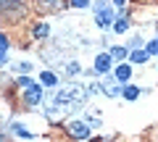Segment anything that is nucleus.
Returning <instances> with one entry per match:
<instances>
[{
	"label": "nucleus",
	"instance_id": "7",
	"mask_svg": "<svg viewBox=\"0 0 158 142\" xmlns=\"http://www.w3.org/2000/svg\"><path fill=\"white\" fill-rule=\"evenodd\" d=\"M11 132H13V134H16V137H24V140H32V132H29L27 129V126H21V124H19V121H13V124H11Z\"/></svg>",
	"mask_w": 158,
	"mask_h": 142
},
{
	"label": "nucleus",
	"instance_id": "11",
	"mask_svg": "<svg viewBox=\"0 0 158 142\" xmlns=\"http://www.w3.org/2000/svg\"><path fill=\"white\" fill-rule=\"evenodd\" d=\"M32 34L37 37V40H45V37H50V26H48V24H37Z\"/></svg>",
	"mask_w": 158,
	"mask_h": 142
},
{
	"label": "nucleus",
	"instance_id": "10",
	"mask_svg": "<svg viewBox=\"0 0 158 142\" xmlns=\"http://www.w3.org/2000/svg\"><path fill=\"white\" fill-rule=\"evenodd\" d=\"M121 95H124L127 100H137V97H140V87H135V84H127L124 90H121Z\"/></svg>",
	"mask_w": 158,
	"mask_h": 142
},
{
	"label": "nucleus",
	"instance_id": "13",
	"mask_svg": "<svg viewBox=\"0 0 158 142\" xmlns=\"http://www.w3.org/2000/svg\"><path fill=\"white\" fill-rule=\"evenodd\" d=\"M129 58H132V63H145V61H148V53H145V50H135Z\"/></svg>",
	"mask_w": 158,
	"mask_h": 142
},
{
	"label": "nucleus",
	"instance_id": "1",
	"mask_svg": "<svg viewBox=\"0 0 158 142\" xmlns=\"http://www.w3.org/2000/svg\"><path fill=\"white\" fill-rule=\"evenodd\" d=\"M92 11H95V24L100 29H111L113 26V11L106 6V0H95V3H92Z\"/></svg>",
	"mask_w": 158,
	"mask_h": 142
},
{
	"label": "nucleus",
	"instance_id": "20",
	"mask_svg": "<svg viewBox=\"0 0 158 142\" xmlns=\"http://www.w3.org/2000/svg\"><path fill=\"white\" fill-rule=\"evenodd\" d=\"M19 84L21 87H32V79H29V76H19Z\"/></svg>",
	"mask_w": 158,
	"mask_h": 142
},
{
	"label": "nucleus",
	"instance_id": "16",
	"mask_svg": "<svg viewBox=\"0 0 158 142\" xmlns=\"http://www.w3.org/2000/svg\"><path fill=\"white\" fill-rule=\"evenodd\" d=\"M69 3H71V8H90L92 6L90 0H69Z\"/></svg>",
	"mask_w": 158,
	"mask_h": 142
},
{
	"label": "nucleus",
	"instance_id": "4",
	"mask_svg": "<svg viewBox=\"0 0 158 142\" xmlns=\"http://www.w3.org/2000/svg\"><path fill=\"white\" fill-rule=\"evenodd\" d=\"M108 71H111V55L100 53V55L95 58V68H92V76H106Z\"/></svg>",
	"mask_w": 158,
	"mask_h": 142
},
{
	"label": "nucleus",
	"instance_id": "5",
	"mask_svg": "<svg viewBox=\"0 0 158 142\" xmlns=\"http://www.w3.org/2000/svg\"><path fill=\"white\" fill-rule=\"evenodd\" d=\"M69 134L77 137V140H85V137L90 134V126H87L85 121H71V124H69Z\"/></svg>",
	"mask_w": 158,
	"mask_h": 142
},
{
	"label": "nucleus",
	"instance_id": "25",
	"mask_svg": "<svg viewBox=\"0 0 158 142\" xmlns=\"http://www.w3.org/2000/svg\"><path fill=\"white\" fill-rule=\"evenodd\" d=\"M0 142H6V134H3V132H0Z\"/></svg>",
	"mask_w": 158,
	"mask_h": 142
},
{
	"label": "nucleus",
	"instance_id": "19",
	"mask_svg": "<svg viewBox=\"0 0 158 142\" xmlns=\"http://www.w3.org/2000/svg\"><path fill=\"white\" fill-rule=\"evenodd\" d=\"M106 95L108 97H118V95H121V90H118V87H111V90H106Z\"/></svg>",
	"mask_w": 158,
	"mask_h": 142
},
{
	"label": "nucleus",
	"instance_id": "8",
	"mask_svg": "<svg viewBox=\"0 0 158 142\" xmlns=\"http://www.w3.org/2000/svg\"><path fill=\"white\" fill-rule=\"evenodd\" d=\"M129 76H132V66L129 63H121V66L116 68V79L118 82H129Z\"/></svg>",
	"mask_w": 158,
	"mask_h": 142
},
{
	"label": "nucleus",
	"instance_id": "23",
	"mask_svg": "<svg viewBox=\"0 0 158 142\" xmlns=\"http://www.w3.org/2000/svg\"><path fill=\"white\" fill-rule=\"evenodd\" d=\"M42 3H45V6H56L58 0H42Z\"/></svg>",
	"mask_w": 158,
	"mask_h": 142
},
{
	"label": "nucleus",
	"instance_id": "17",
	"mask_svg": "<svg viewBox=\"0 0 158 142\" xmlns=\"http://www.w3.org/2000/svg\"><path fill=\"white\" fill-rule=\"evenodd\" d=\"M13 68H16V71H21V74H27V71H32V63H29V61H21L19 66H13Z\"/></svg>",
	"mask_w": 158,
	"mask_h": 142
},
{
	"label": "nucleus",
	"instance_id": "12",
	"mask_svg": "<svg viewBox=\"0 0 158 142\" xmlns=\"http://www.w3.org/2000/svg\"><path fill=\"white\" fill-rule=\"evenodd\" d=\"M127 29H129V21H127V18H118V21L113 24V32L116 34H127Z\"/></svg>",
	"mask_w": 158,
	"mask_h": 142
},
{
	"label": "nucleus",
	"instance_id": "2",
	"mask_svg": "<svg viewBox=\"0 0 158 142\" xmlns=\"http://www.w3.org/2000/svg\"><path fill=\"white\" fill-rule=\"evenodd\" d=\"M24 100H27V105H42V103H45L42 84H32V87H27V92H24Z\"/></svg>",
	"mask_w": 158,
	"mask_h": 142
},
{
	"label": "nucleus",
	"instance_id": "24",
	"mask_svg": "<svg viewBox=\"0 0 158 142\" xmlns=\"http://www.w3.org/2000/svg\"><path fill=\"white\" fill-rule=\"evenodd\" d=\"M113 3H116V6H124V3H127V0H113Z\"/></svg>",
	"mask_w": 158,
	"mask_h": 142
},
{
	"label": "nucleus",
	"instance_id": "9",
	"mask_svg": "<svg viewBox=\"0 0 158 142\" xmlns=\"http://www.w3.org/2000/svg\"><path fill=\"white\" fill-rule=\"evenodd\" d=\"M40 84H45V87H56L58 84V76L50 74V71H42L40 74Z\"/></svg>",
	"mask_w": 158,
	"mask_h": 142
},
{
	"label": "nucleus",
	"instance_id": "15",
	"mask_svg": "<svg viewBox=\"0 0 158 142\" xmlns=\"http://www.w3.org/2000/svg\"><path fill=\"white\" fill-rule=\"evenodd\" d=\"M145 53H148V55H158V40H150V42H148Z\"/></svg>",
	"mask_w": 158,
	"mask_h": 142
},
{
	"label": "nucleus",
	"instance_id": "6",
	"mask_svg": "<svg viewBox=\"0 0 158 142\" xmlns=\"http://www.w3.org/2000/svg\"><path fill=\"white\" fill-rule=\"evenodd\" d=\"M79 74H82V66H79L77 61H69L66 66H63V76H66V79H77Z\"/></svg>",
	"mask_w": 158,
	"mask_h": 142
},
{
	"label": "nucleus",
	"instance_id": "21",
	"mask_svg": "<svg viewBox=\"0 0 158 142\" xmlns=\"http://www.w3.org/2000/svg\"><path fill=\"white\" fill-rule=\"evenodd\" d=\"M0 50H8V37L6 34H0Z\"/></svg>",
	"mask_w": 158,
	"mask_h": 142
},
{
	"label": "nucleus",
	"instance_id": "14",
	"mask_svg": "<svg viewBox=\"0 0 158 142\" xmlns=\"http://www.w3.org/2000/svg\"><path fill=\"white\" fill-rule=\"evenodd\" d=\"M127 53H129V50H127V47H121V45H116V47H111V55H113V58H124Z\"/></svg>",
	"mask_w": 158,
	"mask_h": 142
},
{
	"label": "nucleus",
	"instance_id": "22",
	"mask_svg": "<svg viewBox=\"0 0 158 142\" xmlns=\"http://www.w3.org/2000/svg\"><path fill=\"white\" fill-rule=\"evenodd\" d=\"M3 63H8V55H6V50H0V66Z\"/></svg>",
	"mask_w": 158,
	"mask_h": 142
},
{
	"label": "nucleus",
	"instance_id": "18",
	"mask_svg": "<svg viewBox=\"0 0 158 142\" xmlns=\"http://www.w3.org/2000/svg\"><path fill=\"white\" fill-rule=\"evenodd\" d=\"M140 45H142V40H140V37H132V40H129V47H127V50H132V47L137 50Z\"/></svg>",
	"mask_w": 158,
	"mask_h": 142
},
{
	"label": "nucleus",
	"instance_id": "3",
	"mask_svg": "<svg viewBox=\"0 0 158 142\" xmlns=\"http://www.w3.org/2000/svg\"><path fill=\"white\" fill-rule=\"evenodd\" d=\"M0 11L6 13V16L16 18V16H24V6L19 0H0Z\"/></svg>",
	"mask_w": 158,
	"mask_h": 142
}]
</instances>
